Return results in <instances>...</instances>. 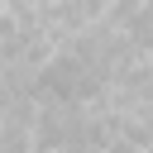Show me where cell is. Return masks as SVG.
<instances>
[{"label":"cell","mask_w":153,"mask_h":153,"mask_svg":"<svg viewBox=\"0 0 153 153\" xmlns=\"http://www.w3.org/2000/svg\"><path fill=\"white\" fill-rule=\"evenodd\" d=\"M115 5H120V0H81V10H86V19H91V29H100V24H110V14H115Z\"/></svg>","instance_id":"cell-1"}]
</instances>
